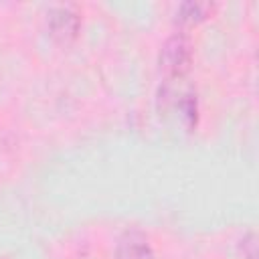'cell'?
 Wrapping results in <instances>:
<instances>
[{"label": "cell", "mask_w": 259, "mask_h": 259, "mask_svg": "<svg viewBox=\"0 0 259 259\" xmlns=\"http://www.w3.org/2000/svg\"><path fill=\"white\" fill-rule=\"evenodd\" d=\"M192 63V47L186 36L174 34L170 36L160 51V67L170 79H180L188 73Z\"/></svg>", "instance_id": "6da1fadb"}, {"label": "cell", "mask_w": 259, "mask_h": 259, "mask_svg": "<svg viewBox=\"0 0 259 259\" xmlns=\"http://www.w3.org/2000/svg\"><path fill=\"white\" fill-rule=\"evenodd\" d=\"M49 30H51V36L61 40V42H67V40H73L79 32V26H81V14L75 6L71 4H61V6H55L49 10Z\"/></svg>", "instance_id": "7a4b0ae2"}, {"label": "cell", "mask_w": 259, "mask_h": 259, "mask_svg": "<svg viewBox=\"0 0 259 259\" xmlns=\"http://www.w3.org/2000/svg\"><path fill=\"white\" fill-rule=\"evenodd\" d=\"M160 99H162L166 105H170V107H174V109L178 111L182 123H184L188 130H192V127L196 125V117H198L196 95H194L190 89L176 91V89H172V87L166 85V87L160 91Z\"/></svg>", "instance_id": "3957f363"}, {"label": "cell", "mask_w": 259, "mask_h": 259, "mask_svg": "<svg viewBox=\"0 0 259 259\" xmlns=\"http://www.w3.org/2000/svg\"><path fill=\"white\" fill-rule=\"evenodd\" d=\"M115 259H156L154 251L140 231H125L115 247Z\"/></svg>", "instance_id": "277c9868"}, {"label": "cell", "mask_w": 259, "mask_h": 259, "mask_svg": "<svg viewBox=\"0 0 259 259\" xmlns=\"http://www.w3.org/2000/svg\"><path fill=\"white\" fill-rule=\"evenodd\" d=\"M212 10H214V6L210 2H184L176 10V20L180 24H194V22H200L206 16H210Z\"/></svg>", "instance_id": "5b68a950"}, {"label": "cell", "mask_w": 259, "mask_h": 259, "mask_svg": "<svg viewBox=\"0 0 259 259\" xmlns=\"http://www.w3.org/2000/svg\"><path fill=\"white\" fill-rule=\"evenodd\" d=\"M239 251H241L243 259H257V237H255V233H247L241 239Z\"/></svg>", "instance_id": "8992f818"}]
</instances>
